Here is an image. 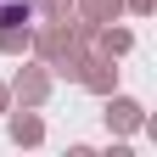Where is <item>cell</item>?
I'll use <instances>...</instances> for the list:
<instances>
[{
  "label": "cell",
  "instance_id": "6da1fadb",
  "mask_svg": "<svg viewBox=\"0 0 157 157\" xmlns=\"http://www.w3.org/2000/svg\"><path fill=\"white\" fill-rule=\"evenodd\" d=\"M34 11H39V0H0V45H17L28 34Z\"/></svg>",
  "mask_w": 157,
  "mask_h": 157
}]
</instances>
